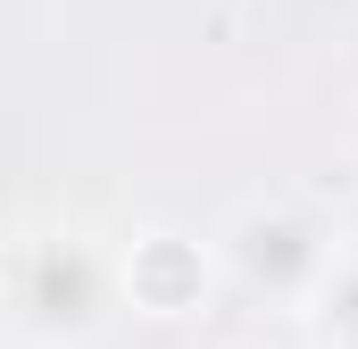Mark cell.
I'll use <instances>...</instances> for the list:
<instances>
[{
    "instance_id": "2",
    "label": "cell",
    "mask_w": 358,
    "mask_h": 349,
    "mask_svg": "<svg viewBox=\"0 0 358 349\" xmlns=\"http://www.w3.org/2000/svg\"><path fill=\"white\" fill-rule=\"evenodd\" d=\"M342 225L334 208H317L308 191H250L225 208L217 225V258H225V283L242 299H259L275 316H308V299L325 291V274L342 258Z\"/></svg>"
},
{
    "instance_id": "1",
    "label": "cell",
    "mask_w": 358,
    "mask_h": 349,
    "mask_svg": "<svg viewBox=\"0 0 358 349\" xmlns=\"http://www.w3.org/2000/svg\"><path fill=\"white\" fill-rule=\"evenodd\" d=\"M125 308V258L92 216H17L0 258V325L17 349H100Z\"/></svg>"
},
{
    "instance_id": "6",
    "label": "cell",
    "mask_w": 358,
    "mask_h": 349,
    "mask_svg": "<svg viewBox=\"0 0 358 349\" xmlns=\"http://www.w3.org/2000/svg\"><path fill=\"white\" fill-rule=\"evenodd\" d=\"M225 349H275V341H225Z\"/></svg>"
},
{
    "instance_id": "3",
    "label": "cell",
    "mask_w": 358,
    "mask_h": 349,
    "mask_svg": "<svg viewBox=\"0 0 358 349\" xmlns=\"http://www.w3.org/2000/svg\"><path fill=\"white\" fill-rule=\"evenodd\" d=\"M117 258H125V308H134L142 325H192V316H208L217 291H225L217 233L200 242V233H183V225H142V233L117 242Z\"/></svg>"
},
{
    "instance_id": "5",
    "label": "cell",
    "mask_w": 358,
    "mask_h": 349,
    "mask_svg": "<svg viewBox=\"0 0 358 349\" xmlns=\"http://www.w3.org/2000/svg\"><path fill=\"white\" fill-rule=\"evenodd\" d=\"M342 158H350V174H358V108H350V133H342Z\"/></svg>"
},
{
    "instance_id": "4",
    "label": "cell",
    "mask_w": 358,
    "mask_h": 349,
    "mask_svg": "<svg viewBox=\"0 0 358 349\" xmlns=\"http://www.w3.org/2000/svg\"><path fill=\"white\" fill-rule=\"evenodd\" d=\"M308 341L317 349H358V233L342 242V258H334V274H325V291L308 299Z\"/></svg>"
}]
</instances>
